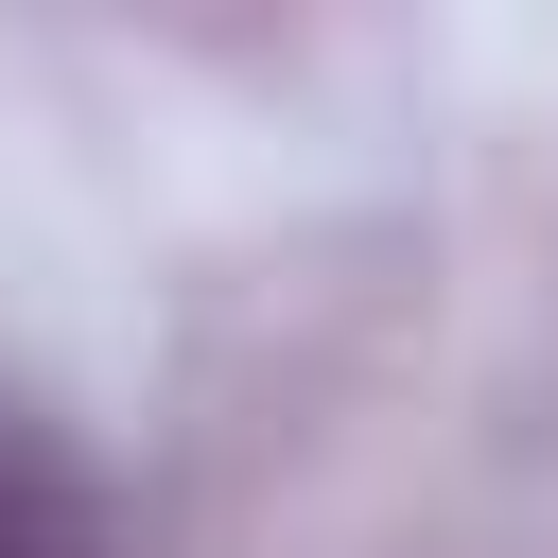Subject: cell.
I'll return each mask as SVG.
<instances>
[{
  "label": "cell",
  "instance_id": "1",
  "mask_svg": "<svg viewBox=\"0 0 558 558\" xmlns=\"http://www.w3.org/2000/svg\"><path fill=\"white\" fill-rule=\"evenodd\" d=\"M0 558H105V523H87V488L0 418Z\"/></svg>",
  "mask_w": 558,
  "mask_h": 558
}]
</instances>
